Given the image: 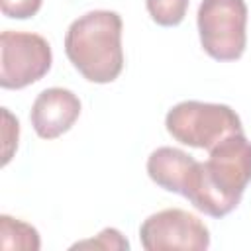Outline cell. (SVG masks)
Here are the masks:
<instances>
[{
    "mask_svg": "<svg viewBox=\"0 0 251 251\" xmlns=\"http://www.w3.org/2000/svg\"><path fill=\"white\" fill-rule=\"evenodd\" d=\"M139 241L145 251H204L210 247V231L198 216L167 208L143 220Z\"/></svg>",
    "mask_w": 251,
    "mask_h": 251,
    "instance_id": "6",
    "label": "cell"
},
{
    "mask_svg": "<svg viewBox=\"0 0 251 251\" xmlns=\"http://www.w3.org/2000/svg\"><path fill=\"white\" fill-rule=\"evenodd\" d=\"M188 4L190 0H145L151 20L165 27L178 25L186 16Z\"/></svg>",
    "mask_w": 251,
    "mask_h": 251,
    "instance_id": "10",
    "label": "cell"
},
{
    "mask_svg": "<svg viewBox=\"0 0 251 251\" xmlns=\"http://www.w3.org/2000/svg\"><path fill=\"white\" fill-rule=\"evenodd\" d=\"M2 165H8L14 151L18 149V137H20V124L18 120L10 114L8 108H2Z\"/></svg>",
    "mask_w": 251,
    "mask_h": 251,
    "instance_id": "12",
    "label": "cell"
},
{
    "mask_svg": "<svg viewBox=\"0 0 251 251\" xmlns=\"http://www.w3.org/2000/svg\"><path fill=\"white\" fill-rule=\"evenodd\" d=\"M208 153V161H198L184 198L202 214L224 218L239 206L251 182V141L235 133Z\"/></svg>",
    "mask_w": 251,
    "mask_h": 251,
    "instance_id": "1",
    "label": "cell"
},
{
    "mask_svg": "<svg viewBox=\"0 0 251 251\" xmlns=\"http://www.w3.org/2000/svg\"><path fill=\"white\" fill-rule=\"evenodd\" d=\"M165 127L182 145L210 151L222 139L243 133L241 118L227 104L184 100L167 112Z\"/></svg>",
    "mask_w": 251,
    "mask_h": 251,
    "instance_id": "3",
    "label": "cell"
},
{
    "mask_svg": "<svg viewBox=\"0 0 251 251\" xmlns=\"http://www.w3.org/2000/svg\"><path fill=\"white\" fill-rule=\"evenodd\" d=\"M122 29V16L112 10H90L69 25L65 53L86 80L106 84L120 76L124 69Z\"/></svg>",
    "mask_w": 251,
    "mask_h": 251,
    "instance_id": "2",
    "label": "cell"
},
{
    "mask_svg": "<svg viewBox=\"0 0 251 251\" xmlns=\"http://www.w3.org/2000/svg\"><path fill=\"white\" fill-rule=\"evenodd\" d=\"M196 165L198 161L182 149L159 147L147 159V175L157 186L165 188L167 192L184 196L196 171Z\"/></svg>",
    "mask_w": 251,
    "mask_h": 251,
    "instance_id": "8",
    "label": "cell"
},
{
    "mask_svg": "<svg viewBox=\"0 0 251 251\" xmlns=\"http://www.w3.org/2000/svg\"><path fill=\"white\" fill-rule=\"evenodd\" d=\"M80 116L78 96L61 86L45 88L31 104L29 122L41 139H55L67 133Z\"/></svg>",
    "mask_w": 251,
    "mask_h": 251,
    "instance_id": "7",
    "label": "cell"
},
{
    "mask_svg": "<svg viewBox=\"0 0 251 251\" xmlns=\"http://www.w3.org/2000/svg\"><path fill=\"white\" fill-rule=\"evenodd\" d=\"M73 249H104V251H124L129 249L127 239L116 229V227H106L102 229L96 237L84 239L73 245Z\"/></svg>",
    "mask_w": 251,
    "mask_h": 251,
    "instance_id": "11",
    "label": "cell"
},
{
    "mask_svg": "<svg viewBox=\"0 0 251 251\" xmlns=\"http://www.w3.org/2000/svg\"><path fill=\"white\" fill-rule=\"evenodd\" d=\"M202 49L216 61H237L247 43L245 0H202L196 14Z\"/></svg>",
    "mask_w": 251,
    "mask_h": 251,
    "instance_id": "4",
    "label": "cell"
},
{
    "mask_svg": "<svg viewBox=\"0 0 251 251\" xmlns=\"http://www.w3.org/2000/svg\"><path fill=\"white\" fill-rule=\"evenodd\" d=\"M53 63L49 41L31 31L6 29L0 35V86L25 88L43 78Z\"/></svg>",
    "mask_w": 251,
    "mask_h": 251,
    "instance_id": "5",
    "label": "cell"
},
{
    "mask_svg": "<svg viewBox=\"0 0 251 251\" xmlns=\"http://www.w3.org/2000/svg\"><path fill=\"white\" fill-rule=\"evenodd\" d=\"M43 0H0V10L8 18L25 20L39 12Z\"/></svg>",
    "mask_w": 251,
    "mask_h": 251,
    "instance_id": "13",
    "label": "cell"
},
{
    "mask_svg": "<svg viewBox=\"0 0 251 251\" xmlns=\"http://www.w3.org/2000/svg\"><path fill=\"white\" fill-rule=\"evenodd\" d=\"M0 245L6 251H37L41 241L33 226L8 214L0 216Z\"/></svg>",
    "mask_w": 251,
    "mask_h": 251,
    "instance_id": "9",
    "label": "cell"
}]
</instances>
